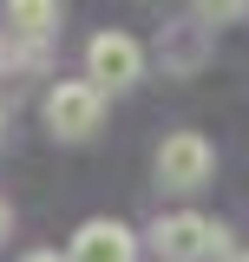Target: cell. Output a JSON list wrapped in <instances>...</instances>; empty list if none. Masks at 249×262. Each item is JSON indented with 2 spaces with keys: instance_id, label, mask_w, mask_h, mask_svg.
I'll return each mask as SVG.
<instances>
[{
  "instance_id": "cell-1",
  "label": "cell",
  "mask_w": 249,
  "mask_h": 262,
  "mask_svg": "<svg viewBox=\"0 0 249 262\" xmlns=\"http://www.w3.org/2000/svg\"><path fill=\"white\" fill-rule=\"evenodd\" d=\"M157 256L164 262H230V229L210 223V216H197V210H177V216H164L151 229Z\"/></svg>"
},
{
  "instance_id": "cell-2",
  "label": "cell",
  "mask_w": 249,
  "mask_h": 262,
  "mask_svg": "<svg viewBox=\"0 0 249 262\" xmlns=\"http://www.w3.org/2000/svg\"><path fill=\"white\" fill-rule=\"evenodd\" d=\"M217 177V144L203 138V131H171L164 144H157V184L164 190H203Z\"/></svg>"
},
{
  "instance_id": "cell-3",
  "label": "cell",
  "mask_w": 249,
  "mask_h": 262,
  "mask_svg": "<svg viewBox=\"0 0 249 262\" xmlns=\"http://www.w3.org/2000/svg\"><path fill=\"white\" fill-rule=\"evenodd\" d=\"M46 125H53V138H92L98 125H105V92H98L92 79H59L53 92H46Z\"/></svg>"
},
{
  "instance_id": "cell-4",
  "label": "cell",
  "mask_w": 249,
  "mask_h": 262,
  "mask_svg": "<svg viewBox=\"0 0 249 262\" xmlns=\"http://www.w3.org/2000/svg\"><path fill=\"white\" fill-rule=\"evenodd\" d=\"M86 79H92L98 92L138 85V79H144V46H138L131 33H98L92 46H86Z\"/></svg>"
},
{
  "instance_id": "cell-5",
  "label": "cell",
  "mask_w": 249,
  "mask_h": 262,
  "mask_svg": "<svg viewBox=\"0 0 249 262\" xmlns=\"http://www.w3.org/2000/svg\"><path fill=\"white\" fill-rule=\"evenodd\" d=\"M131 256H138V236H131L118 216H92V223H79L66 262H131Z\"/></svg>"
},
{
  "instance_id": "cell-6",
  "label": "cell",
  "mask_w": 249,
  "mask_h": 262,
  "mask_svg": "<svg viewBox=\"0 0 249 262\" xmlns=\"http://www.w3.org/2000/svg\"><path fill=\"white\" fill-rule=\"evenodd\" d=\"M7 27L20 39H46L59 27V0H7Z\"/></svg>"
},
{
  "instance_id": "cell-7",
  "label": "cell",
  "mask_w": 249,
  "mask_h": 262,
  "mask_svg": "<svg viewBox=\"0 0 249 262\" xmlns=\"http://www.w3.org/2000/svg\"><path fill=\"white\" fill-rule=\"evenodd\" d=\"M197 7V20H210V27H230V20H243L249 0H190Z\"/></svg>"
},
{
  "instance_id": "cell-8",
  "label": "cell",
  "mask_w": 249,
  "mask_h": 262,
  "mask_svg": "<svg viewBox=\"0 0 249 262\" xmlns=\"http://www.w3.org/2000/svg\"><path fill=\"white\" fill-rule=\"evenodd\" d=\"M13 236V210H7V196H0V243Z\"/></svg>"
},
{
  "instance_id": "cell-9",
  "label": "cell",
  "mask_w": 249,
  "mask_h": 262,
  "mask_svg": "<svg viewBox=\"0 0 249 262\" xmlns=\"http://www.w3.org/2000/svg\"><path fill=\"white\" fill-rule=\"evenodd\" d=\"M27 262H66V256H59V249H33Z\"/></svg>"
},
{
  "instance_id": "cell-10",
  "label": "cell",
  "mask_w": 249,
  "mask_h": 262,
  "mask_svg": "<svg viewBox=\"0 0 249 262\" xmlns=\"http://www.w3.org/2000/svg\"><path fill=\"white\" fill-rule=\"evenodd\" d=\"M230 262H249V249H230Z\"/></svg>"
},
{
  "instance_id": "cell-11",
  "label": "cell",
  "mask_w": 249,
  "mask_h": 262,
  "mask_svg": "<svg viewBox=\"0 0 249 262\" xmlns=\"http://www.w3.org/2000/svg\"><path fill=\"white\" fill-rule=\"evenodd\" d=\"M0 59H7V53H0Z\"/></svg>"
}]
</instances>
